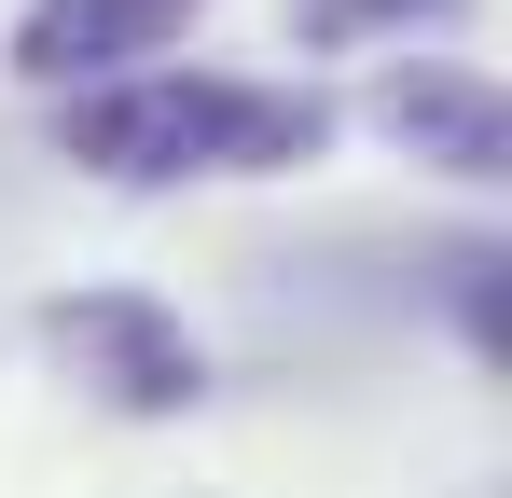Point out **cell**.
<instances>
[{
    "mask_svg": "<svg viewBox=\"0 0 512 498\" xmlns=\"http://www.w3.org/2000/svg\"><path fill=\"white\" fill-rule=\"evenodd\" d=\"M194 14H208V0H28V14L0 28V56L42 83V97H97V83H139Z\"/></svg>",
    "mask_w": 512,
    "mask_h": 498,
    "instance_id": "3957f363",
    "label": "cell"
},
{
    "mask_svg": "<svg viewBox=\"0 0 512 498\" xmlns=\"http://www.w3.org/2000/svg\"><path fill=\"white\" fill-rule=\"evenodd\" d=\"M56 153L84 180H125V194H167V180H291V166L333 153V97L236 83V70H139V83L70 97Z\"/></svg>",
    "mask_w": 512,
    "mask_h": 498,
    "instance_id": "6da1fadb",
    "label": "cell"
},
{
    "mask_svg": "<svg viewBox=\"0 0 512 498\" xmlns=\"http://www.w3.org/2000/svg\"><path fill=\"white\" fill-rule=\"evenodd\" d=\"M42 360L84 402L139 415V429H167V415L208 402V346L180 332L167 291H42Z\"/></svg>",
    "mask_w": 512,
    "mask_h": 498,
    "instance_id": "7a4b0ae2",
    "label": "cell"
},
{
    "mask_svg": "<svg viewBox=\"0 0 512 498\" xmlns=\"http://www.w3.org/2000/svg\"><path fill=\"white\" fill-rule=\"evenodd\" d=\"M471 0H305V56H388V42H443Z\"/></svg>",
    "mask_w": 512,
    "mask_h": 498,
    "instance_id": "5b68a950",
    "label": "cell"
},
{
    "mask_svg": "<svg viewBox=\"0 0 512 498\" xmlns=\"http://www.w3.org/2000/svg\"><path fill=\"white\" fill-rule=\"evenodd\" d=\"M429 277H443V319H457V346L499 374V236H443V249H429Z\"/></svg>",
    "mask_w": 512,
    "mask_h": 498,
    "instance_id": "8992f818",
    "label": "cell"
},
{
    "mask_svg": "<svg viewBox=\"0 0 512 498\" xmlns=\"http://www.w3.org/2000/svg\"><path fill=\"white\" fill-rule=\"evenodd\" d=\"M374 139H402L416 166L499 194V180H512V97L485 70H457V56H402V70L374 83Z\"/></svg>",
    "mask_w": 512,
    "mask_h": 498,
    "instance_id": "277c9868",
    "label": "cell"
}]
</instances>
